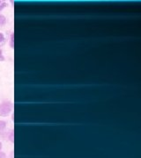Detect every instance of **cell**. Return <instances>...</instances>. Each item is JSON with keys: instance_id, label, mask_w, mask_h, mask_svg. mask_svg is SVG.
<instances>
[{"instance_id": "obj_9", "label": "cell", "mask_w": 141, "mask_h": 158, "mask_svg": "<svg viewBox=\"0 0 141 158\" xmlns=\"http://www.w3.org/2000/svg\"><path fill=\"white\" fill-rule=\"evenodd\" d=\"M5 154L2 151H0V158H5Z\"/></svg>"}, {"instance_id": "obj_2", "label": "cell", "mask_w": 141, "mask_h": 158, "mask_svg": "<svg viewBox=\"0 0 141 158\" xmlns=\"http://www.w3.org/2000/svg\"><path fill=\"white\" fill-rule=\"evenodd\" d=\"M5 23H6V18L4 15L0 14V26L5 25Z\"/></svg>"}, {"instance_id": "obj_1", "label": "cell", "mask_w": 141, "mask_h": 158, "mask_svg": "<svg viewBox=\"0 0 141 158\" xmlns=\"http://www.w3.org/2000/svg\"><path fill=\"white\" fill-rule=\"evenodd\" d=\"M12 103L10 101H5L0 104V116H8L12 111Z\"/></svg>"}, {"instance_id": "obj_8", "label": "cell", "mask_w": 141, "mask_h": 158, "mask_svg": "<svg viewBox=\"0 0 141 158\" xmlns=\"http://www.w3.org/2000/svg\"><path fill=\"white\" fill-rule=\"evenodd\" d=\"M0 61H5V56L3 55V51L0 49Z\"/></svg>"}, {"instance_id": "obj_4", "label": "cell", "mask_w": 141, "mask_h": 158, "mask_svg": "<svg viewBox=\"0 0 141 158\" xmlns=\"http://www.w3.org/2000/svg\"><path fill=\"white\" fill-rule=\"evenodd\" d=\"M10 46L12 48H14V33L11 34V39H10Z\"/></svg>"}, {"instance_id": "obj_5", "label": "cell", "mask_w": 141, "mask_h": 158, "mask_svg": "<svg viewBox=\"0 0 141 158\" xmlns=\"http://www.w3.org/2000/svg\"><path fill=\"white\" fill-rule=\"evenodd\" d=\"M8 138L10 139L11 142H14V134H13V132L11 131L8 134Z\"/></svg>"}, {"instance_id": "obj_6", "label": "cell", "mask_w": 141, "mask_h": 158, "mask_svg": "<svg viewBox=\"0 0 141 158\" xmlns=\"http://www.w3.org/2000/svg\"><path fill=\"white\" fill-rule=\"evenodd\" d=\"M6 5H7V4H6L5 2H2L1 4H0V12H1V11L6 6Z\"/></svg>"}, {"instance_id": "obj_10", "label": "cell", "mask_w": 141, "mask_h": 158, "mask_svg": "<svg viewBox=\"0 0 141 158\" xmlns=\"http://www.w3.org/2000/svg\"><path fill=\"white\" fill-rule=\"evenodd\" d=\"M1 149H2V143L0 142V150H1Z\"/></svg>"}, {"instance_id": "obj_3", "label": "cell", "mask_w": 141, "mask_h": 158, "mask_svg": "<svg viewBox=\"0 0 141 158\" xmlns=\"http://www.w3.org/2000/svg\"><path fill=\"white\" fill-rule=\"evenodd\" d=\"M6 127V122L5 120H0V131H3Z\"/></svg>"}, {"instance_id": "obj_7", "label": "cell", "mask_w": 141, "mask_h": 158, "mask_svg": "<svg viewBox=\"0 0 141 158\" xmlns=\"http://www.w3.org/2000/svg\"><path fill=\"white\" fill-rule=\"evenodd\" d=\"M5 41V35L3 34V33H0V43H2Z\"/></svg>"}]
</instances>
